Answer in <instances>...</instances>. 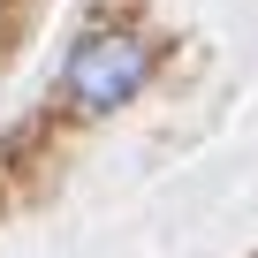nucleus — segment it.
Segmentation results:
<instances>
[{"label": "nucleus", "instance_id": "obj_1", "mask_svg": "<svg viewBox=\"0 0 258 258\" xmlns=\"http://www.w3.org/2000/svg\"><path fill=\"white\" fill-rule=\"evenodd\" d=\"M145 76H152V46L137 31H91V38H76V53L61 69V84L84 114H114L121 99L145 91Z\"/></svg>", "mask_w": 258, "mask_h": 258}]
</instances>
